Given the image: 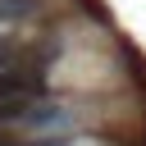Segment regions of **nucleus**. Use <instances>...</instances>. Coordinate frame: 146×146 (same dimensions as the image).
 Masks as SVG:
<instances>
[{"instance_id":"nucleus-3","label":"nucleus","mask_w":146,"mask_h":146,"mask_svg":"<svg viewBox=\"0 0 146 146\" xmlns=\"http://www.w3.org/2000/svg\"><path fill=\"white\" fill-rule=\"evenodd\" d=\"M0 146H18V141H0Z\"/></svg>"},{"instance_id":"nucleus-1","label":"nucleus","mask_w":146,"mask_h":146,"mask_svg":"<svg viewBox=\"0 0 146 146\" xmlns=\"http://www.w3.org/2000/svg\"><path fill=\"white\" fill-rule=\"evenodd\" d=\"M46 87V59L0 36V105H27Z\"/></svg>"},{"instance_id":"nucleus-2","label":"nucleus","mask_w":146,"mask_h":146,"mask_svg":"<svg viewBox=\"0 0 146 146\" xmlns=\"http://www.w3.org/2000/svg\"><path fill=\"white\" fill-rule=\"evenodd\" d=\"M0 14H5V18H23V14H32V0H5Z\"/></svg>"}]
</instances>
